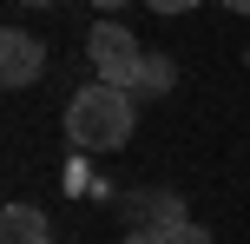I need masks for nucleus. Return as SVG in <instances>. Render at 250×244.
Instances as JSON below:
<instances>
[{
    "instance_id": "2",
    "label": "nucleus",
    "mask_w": 250,
    "mask_h": 244,
    "mask_svg": "<svg viewBox=\"0 0 250 244\" xmlns=\"http://www.w3.org/2000/svg\"><path fill=\"white\" fill-rule=\"evenodd\" d=\"M86 60H92V73H99V86L132 92V86H138V66H145V46L132 40V26H125V20H92Z\"/></svg>"
},
{
    "instance_id": "6",
    "label": "nucleus",
    "mask_w": 250,
    "mask_h": 244,
    "mask_svg": "<svg viewBox=\"0 0 250 244\" xmlns=\"http://www.w3.org/2000/svg\"><path fill=\"white\" fill-rule=\"evenodd\" d=\"M171 86H178V60H171V53H145V66H138V86H132V99H165Z\"/></svg>"
},
{
    "instance_id": "3",
    "label": "nucleus",
    "mask_w": 250,
    "mask_h": 244,
    "mask_svg": "<svg viewBox=\"0 0 250 244\" xmlns=\"http://www.w3.org/2000/svg\"><path fill=\"white\" fill-rule=\"evenodd\" d=\"M119 218H125V231H165L171 238L178 224H191V211L165 185H132V192H119Z\"/></svg>"
},
{
    "instance_id": "13",
    "label": "nucleus",
    "mask_w": 250,
    "mask_h": 244,
    "mask_svg": "<svg viewBox=\"0 0 250 244\" xmlns=\"http://www.w3.org/2000/svg\"><path fill=\"white\" fill-rule=\"evenodd\" d=\"M244 66H250V46H244Z\"/></svg>"
},
{
    "instance_id": "10",
    "label": "nucleus",
    "mask_w": 250,
    "mask_h": 244,
    "mask_svg": "<svg viewBox=\"0 0 250 244\" xmlns=\"http://www.w3.org/2000/svg\"><path fill=\"white\" fill-rule=\"evenodd\" d=\"M224 7H230V13H250V0H224Z\"/></svg>"
},
{
    "instance_id": "12",
    "label": "nucleus",
    "mask_w": 250,
    "mask_h": 244,
    "mask_svg": "<svg viewBox=\"0 0 250 244\" xmlns=\"http://www.w3.org/2000/svg\"><path fill=\"white\" fill-rule=\"evenodd\" d=\"M26 7H53V0H26Z\"/></svg>"
},
{
    "instance_id": "9",
    "label": "nucleus",
    "mask_w": 250,
    "mask_h": 244,
    "mask_svg": "<svg viewBox=\"0 0 250 244\" xmlns=\"http://www.w3.org/2000/svg\"><path fill=\"white\" fill-rule=\"evenodd\" d=\"M119 244H171V238H165V231H125Z\"/></svg>"
},
{
    "instance_id": "7",
    "label": "nucleus",
    "mask_w": 250,
    "mask_h": 244,
    "mask_svg": "<svg viewBox=\"0 0 250 244\" xmlns=\"http://www.w3.org/2000/svg\"><path fill=\"white\" fill-rule=\"evenodd\" d=\"M145 7H151V13H165V20H178V13H198L204 0H145Z\"/></svg>"
},
{
    "instance_id": "4",
    "label": "nucleus",
    "mask_w": 250,
    "mask_h": 244,
    "mask_svg": "<svg viewBox=\"0 0 250 244\" xmlns=\"http://www.w3.org/2000/svg\"><path fill=\"white\" fill-rule=\"evenodd\" d=\"M46 73V46H40L33 33H26V26H7V33H0V86H33V79Z\"/></svg>"
},
{
    "instance_id": "11",
    "label": "nucleus",
    "mask_w": 250,
    "mask_h": 244,
    "mask_svg": "<svg viewBox=\"0 0 250 244\" xmlns=\"http://www.w3.org/2000/svg\"><path fill=\"white\" fill-rule=\"evenodd\" d=\"M92 7H105V13H112V7H125V0H92Z\"/></svg>"
},
{
    "instance_id": "1",
    "label": "nucleus",
    "mask_w": 250,
    "mask_h": 244,
    "mask_svg": "<svg viewBox=\"0 0 250 244\" xmlns=\"http://www.w3.org/2000/svg\"><path fill=\"white\" fill-rule=\"evenodd\" d=\"M66 139L79 145V152H119L125 139H132V92L119 86H79L73 106H66Z\"/></svg>"
},
{
    "instance_id": "8",
    "label": "nucleus",
    "mask_w": 250,
    "mask_h": 244,
    "mask_svg": "<svg viewBox=\"0 0 250 244\" xmlns=\"http://www.w3.org/2000/svg\"><path fill=\"white\" fill-rule=\"evenodd\" d=\"M171 244H217L211 231H204V224L198 218H191V224H178V231H171Z\"/></svg>"
},
{
    "instance_id": "5",
    "label": "nucleus",
    "mask_w": 250,
    "mask_h": 244,
    "mask_svg": "<svg viewBox=\"0 0 250 244\" xmlns=\"http://www.w3.org/2000/svg\"><path fill=\"white\" fill-rule=\"evenodd\" d=\"M0 244H53V224L40 205H7L0 211Z\"/></svg>"
}]
</instances>
